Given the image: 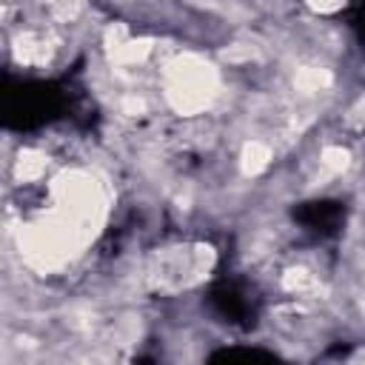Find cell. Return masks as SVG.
<instances>
[{"label": "cell", "instance_id": "7a4b0ae2", "mask_svg": "<svg viewBox=\"0 0 365 365\" xmlns=\"http://www.w3.org/2000/svg\"><path fill=\"white\" fill-rule=\"evenodd\" d=\"M51 191L57 200V211L66 220H71L86 237H91L94 225H100L103 211H106V200H103L100 185L83 171H63L54 180Z\"/></svg>", "mask_w": 365, "mask_h": 365}, {"label": "cell", "instance_id": "8992f818", "mask_svg": "<svg viewBox=\"0 0 365 365\" xmlns=\"http://www.w3.org/2000/svg\"><path fill=\"white\" fill-rule=\"evenodd\" d=\"M46 171V157L37 151H23L17 160V177L20 180H37Z\"/></svg>", "mask_w": 365, "mask_h": 365}, {"label": "cell", "instance_id": "6da1fadb", "mask_svg": "<svg viewBox=\"0 0 365 365\" xmlns=\"http://www.w3.org/2000/svg\"><path fill=\"white\" fill-rule=\"evenodd\" d=\"M220 77L211 63L197 54H182L165 68V97L180 114H200L217 97Z\"/></svg>", "mask_w": 365, "mask_h": 365}, {"label": "cell", "instance_id": "277c9868", "mask_svg": "<svg viewBox=\"0 0 365 365\" xmlns=\"http://www.w3.org/2000/svg\"><path fill=\"white\" fill-rule=\"evenodd\" d=\"M268 160H271V148H268L265 143H259V140H251V143H245V148H242V157H240L242 174L254 177V174L265 171V168H268Z\"/></svg>", "mask_w": 365, "mask_h": 365}, {"label": "cell", "instance_id": "5b68a950", "mask_svg": "<svg viewBox=\"0 0 365 365\" xmlns=\"http://www.w3.org/2000/svg\"><path fill=\"white\" fill-rule=\"evenodd\" d=\"M294 86H297L302 94H314V91H322V88L331 86V74H328L325 68H314V66H308V68H299V71H297Z\"/></svg>", "mask_w": 365, "mask_h": 365}, {"label": "cell", "instance_id": "52a82bcc", "mask_svg": "<svg viewBox=\"0 0 365 365\" xmlns=\"http://www.w3.org/2000/svg\"><path fill=\"white\" fill-rule=\"evenodd\" d=\"M322 165L328 168V171H342L345 165H348V151L345 148H339V145H331V148H325L322 151Z\"/></svg>", "mask_w": 365, "mask_h": 365}, {"label": "cell", "instance_id": "ba28073f", "mask_svg": "<svg viewBox=\"0 0 365 365\" xmlns=\"http://www.w3.org/2000/svg\"><path fill=\"white\" fill-rule=\"evenodd\" d=\"M314 285V277L305 271V268H294V271H288V277H285V288L288 291H308Z\"/></svg>", "mask_w": 365, "mask_h": 365}, {"label": "cell", "instance_id": "9c48e42d", "mask_svg": "<svg viewBox=\"0 0 365 365\" xmlns=\"http://www.w3.org/2000/svg\"><path fill=\"white\" fill-rule=\"evenodd\" d=\"M314 11H336V9H342V3L345 0H305Z\"/></svg>", "mask_w": 365, "mask_h": 365}, {"label": "cell", "instance_id": "3957f363", "mask_svg": "<svg viewBox=\"0 0 365 365\" xmlns=\"http://www.w3.org/2000/svg\"><path fill=\"white\" fill-rule=\"evenodd\" d=\"M211 248H168L163 254H157L148 265V279L154 288L163 291H180L194 285L197 279L205 277V271L211 268Z\"/></svg>", "mask_w": 365, "mask_h": 365}]
</instances>
